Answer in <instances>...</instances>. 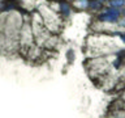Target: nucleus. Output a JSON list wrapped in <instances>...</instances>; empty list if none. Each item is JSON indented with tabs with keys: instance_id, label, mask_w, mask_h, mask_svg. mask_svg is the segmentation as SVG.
<instances>
[{
	"instance_id": "nucleus-6",
	"label": "nucleus",
	"mask_w": 125,
	"mask_h": 118,
	"mask_svg": "<svg viewBox=\"0 0 125 118\" xmlns=\"http://www.w3.org/2000/svg\"><path fill=\"white\" fill-rule=\"evenodd\" d=\"M119 25L125 29V18H124V20H119Z\"/></svg>"
},
{
	"instance_id": "nucleus-8",
	"label": "nucleus",
	"mask_w": 125,
	"mask_h": 118,
	"mask_svg": "<svg viewBox=\"0 0 125 118\" xmlns=\"http://www.w3.org/2000/svg\"><path fill=\"white\" fill-rule=\"evenodd\" d=\"M121 15H123V16H124V18H125V8L123 9V12H121Z\"/></svg>"
},
{
	"instance_id": "nucleus-4",
	"label": "nucleus",
	"mask_w": 125,
	"mask_h": 118,
	"mask_svg": "<svg viewBox=\"0 0 125 118\" xmlns=\"http://www.w3.org/2000/svg\"><path fill=\"white\" fill-rule=\"evenodd\" d=\"M125 5V0H109V7L112 8H121Z\"/></svg>"
},
{
	"instance_id": "nucleus-1",
	"label": "nucleus",
	"mask_w": 125,
	"mask_h": 118,
	"mask_svg": "<svg viewBox=\"0 0 125 118\" xmlns=\"http://www.w3.org/2000/svg\"><path fill=\"white\" fill-rule=\"evenodd\" d=\"M120 16H121V12L117 8L109 7L98 16V21H100V22H119Z\"/></svg>"
},
{
	"instance_id": "nucleus-5",
	"label": "nucleus",
	"mask_w": 125,
	"mask_h": 118,
	"mask_svg": "<svg viewBox=\"0 0 125 118\" xmlns=\"http://www.w3.org/2000/svg\"><path fill=\"white\" fill-rule=\"evenodd\" d=\"M65 57H66V60H68V63H69V64H72V63L74 62V59H76V54H74V50L69 49L68 51H66Z\"/></svg>"
},
{
	"instance_id": "nucleus-11",
	"label": "nucleus",
	"mask_w": 125,
	"mask_h": 118,
	"mask_svg": "<svg viewBox=\"0 0 125 118\" xmlns=\"http://www.w3.org/2000/svg\"><path fill=\"white\" fill-rule=\"evenodd\" d=\"M123 57H124V58H125V54H124V55H123Z\"/></svg>"
},
{
	"instance_id": "nucleus-7",
	"label": "nucleus",
	"mask_w": 125,
	"mask_h": 118,
	"mask_svg": "<svg viewBox=\"0 0 125 118\" xmlns=\"http://www.w3.org/2000/svg\"><path fill=\"white\" fill-rule=\"evenodd\" d=\"M119 35H120L121 41H123V42H124V45H125V34H124V33H119Z\"/></svg>"
},
{
	"instance_id": "nucleus-2",
	"label": "nucleus",
	"mask_w": 125,
	"mask_h": 118,
	"mask_svg": "<svg viewBox=\"0 0 125 118\" xmlns=\"http://www.w3.org/2000/svg\"><path fill=\"white\" fill-rule=\"evenodd\" d=\"M59 11L62 17H69L70 16V12H72V7L70 4L66 1V0H59Z\"/></svg>"
},
{
	"instance_id": "nucleus-3",
	"label": "nucleus",
	"mask_w": 125,
	"mask_h": 118,
	"mask_svg": "<svg viewBox=\"0 0 125 118\" xmlns=\"http://www.w3.org/2000/svg\"><path fill=\"white\" fill-rule=\"evenodd\" d=\"M89 8L91 11H102L103 9V3H100V1H98V0H90V4H89Z\"/></svg>"
},
{
	"instance_id": "nucleus-10",
	"label": "nucleus",
	"mask_w": 125,
	"mask_h": 118,
	"mask_svg": "<svg viewBox=\"0 0 125 118\" xmlns=\"http://www.w3.org/2000/svg\"><path fill=\"white\" fill-rule=\"evenodd\" d=\"M47 1H52V0H47Z\"/></svg>"
},
{
	"instance_id": "nucleus-9",
	"label": "nucleus",
	"mask_w": 125,
	"mask_h": 118,
	"mask_svg": "<svg viewBox=\"0 0 125 118\" xmlns=\"http://www.w3.org/2000/svg\"><path fill=\"white\" fill-rule=\"evenodd\" d=\"M98 1H100V3H105L107 0H98Z\"/></svg>"
}]
</instances>
